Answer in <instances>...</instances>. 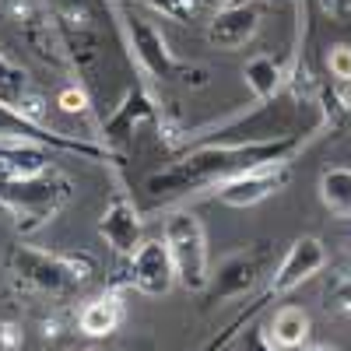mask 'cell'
<instances>
[{
	"instance_id": "5b68a950",
	"label": "cell",
	"mask_w": 351,
	"mask_h": 351,
	"mask_svg": "<svg viewBox=\"0 0 351 351\" xmlns=\"http://www.w3.org/2000/svg\"><path fill=\"white\" fill-rule=\"evenodd\" d=\"M162 239L172 253L180 285L186 291H208L211 267H208V232H204V221L190 208H180L165 218Z\"/></svg>"
},
{
	"instance_id": "7c38bea8",
	"label": "cell",
	"mask_w": 351,
	"mask_h": 351,
	"mask_svg": "<svg viewBox=\"0 0 351 351\" xmlns=\"http://www.w3.org/2000/svg\"><path fill=\"white\" fill-rule=\"evenodd\" d=\"M99 236L106 239V246L120 260H130L141 250V243H144V218H141L137 204L127 193H116L106 204V211L99 218Z\"/></svg>"
},
{
	"instance_id": "3957f363",
	"label": "cell",
	"mask_w": 351,
	"mask_h": 351,
	"mask_svg": "<svg viewBox=\"0 0 351 351\" xmlns=\"http://www.w3.org/2000/svg\"><path fill=\"white\" fill-rule=\"evenodd\" d=\"M71 197H74L71 176L56 165H46L43 172L32 176H4L0 180V208L8 211V218H14L18 232H36L49 225L67 208Z\"/></svg>"
},
{
	"instance_id": "4fadbf2b",
	"label": "cell",
	"mask_w": 351,
	"mask_h": 351,
	"mask_svg": "<svg viewBox=\"0 0 351 351\" xmlns=\"http://www.w3.org/2000/svg\"><path fill=\"white\" fill-rule=\"evenodd\" d=\"M267 256H271L267 246H253V250H243V253H232L228 260L218 263V271L211 274L208 291H211L218 302L246 295V291L256 288L263 267H267Z\"/></svg>"
},
{
	"instance_id": "ba28073f",
	"label": "cell",
	"mask_w": 351,
	"mask_h": 351,
	"mask_svg": "<svg viewBox=\"0 0 351 351\" xmlns=\"http://www.w3.org/2000/svg\"><path fill=\"white\" fill-rule=\"evenodd\" d=\"M260 18H263L260 0H225L208 21V43L221 53H236L256 39Z\"/></svg>"
},
{
	"instance_id": "f1b7e54d",
	"label": "cell",
	"mask_w": 351,
	"mask_h": 351,
	"mask_svg": "<svg viewBox=\"0 0 351 351\" xmlns=\"http://www.w3.org/2000/svg\"><path fill=\"white\" fill-rule=\"evenodd\" d=\"M0 218H8V211H4V208H0Z\"/></svg>"
},
{
	"instance_id": "4316f807",
	"label": "cell",
	"mask_w": 351,
	"mask_h": 351,
	"mask_svg": "<svg viewBox=\"0 0 351 351\" xmlns=\"http://www.w3.org/2000/svg\"><path fill=\"white\" fill-rule=\"evenodd\" d=\"M313 351H341V348H334V344H324V348H313Z\"/></svg>"
},
{
	"instance_id": "cb8c5ba5",
	"label": "cell",
	"mask_w": 351,
	"mask_h": 351,
	"mask_svg": "<svg viewBox=\"0 0 351 351\" xmlns=\"http://www.w3.org/2000/svg\"><path fill=\"white\" fill-rule=\"evenodd\" d=\"M243 351H281L274 341H271V334H267V327H260V324H250V330L243 334V344H239Z\"/></svg>"
},
{
	"instance_id": "6da1fadb",
	"label": "cell",
	"mask_w": 351,
	"mask_h": 351,
	"mask_svg": "<svg viewBox=\"0 0 351 351\" xmlns=\"http://www.w3.org/2000/svg\"><path fill=\"white\" fill-rule=\"evenodd\" d=\"M302 137H278V141H256V144H190V148L172 158L165 169L148 176V190L152 200H176L197 190H215L218 183L232 180L239 172H250L256 165H271V162H288L299 152Z\"/></svg>"
},
{
	"instance_id": "8fae6325",
	"label": "cell",
	"mask_w": 351,
	"mask_h": 351,
	"mask_svg": "<svg viewBox=\"0 0 351 351\" xmlns=\"http://www.w3.org/2000/svg\"><path fill=\"white\" fill-rule=\"evenodd\" d=\"M158 120V106H155V99L144 92L141 84H130L127 92H123V99L112 106V112L102 120V144L109 152H116L120 144H127L144 123H155Z\"/></svg>"
},
{
	"instance_id": "277c9868",
	"label": "cell",
	"mask_w": 351,
	"mask_h": 351,
	"mask_svg": "<svg viewBox=\"0 0 351 351\" xmlns=\"http://www.w3.org/2000/svg\"><path fill=\"white\" fill-rule=\"evenodd\" d=\"M120 21H123L127 49L134 53V60L141 64V71L148 74V77H155V81H180V84H193V88L208 84V71L197 67V64L180 60V56L169 49L165 36L144 14H137V11L127 8L120 14Z\"/></svg>"
},
{
	"instance_id": "9a60e30c",
	"label": "cell",
	"mask_w": 351,
	"mask_h": 351,
	"mask_svg": "<svg viewBox=\"0 0 351 351\" xmlns=\"http://www.w3.org/2000/svg\"><path fill=\"white\" fill-rule=\"evenodd\" d=\"M291 74H295V71L285 67L281 60H274L271 53L253 56V60L246 64V71H243V77H246V84H250V92L256 95V102L281 95V92H285V84L291 81Z\"/></svg>"
},
{
	"instance_id": "52a82bcc",
	"label": "cell",
	"mask_w": 351,
	"mask_h": 351,
	"mask_svg": "<svg viewBox=\"0 0 351 351\" xmlns=\"http://www.w3.org/2000/svg\"><path fill=\"white\" fill-rule=\"evenodd\" d=\"M291 180V165L288 162H271V165H256L250 172H239L232 180L215 186V200L225 208H253V204L274 197L278 190H285Z\"/></svg>"
},
{
	"instance_id": "8992f818",
	"label": "cell",
	"mask_w": 351,
	"mask_h": 351,
	"mask_svg": "<svg viewBox=\"0 0 351 351\" xmlns=\"http://www.w3.org/2000/svg\"><path fill=\"white\" fill-rule=\"evenodd\" d=\"M0 141H36L46 144L53 152L64 155H77L88 162H116V152H109L102 141H84V137H71V134H56L46 123H36L14 106L0 99Z\"/></svg>"
},
{
	"instance_id": "7402d4cb",
	"label": "cell",
	"mask_w": 351,
	"mask_h": 351,
	"mask_svg": "<svg viewBox=\"0 0 351 351\" xmlns=\"http://www.w3.org/2000/svg\"><path fill=\"white\" fill-rule=\"evenodd\" d=\"M327 71L337 88H351V46L348 43H334L327 49Z\"/></svg>"
},
{
	"instance_id": "d4e9b609",
	"label": "cell",
	"mask_w": 351,
	"mask_h": 351,
	"mask_svg": "<svg viewBox=\"0 0 351 351\" xmlns=\"http://www.w3.org/2000/svg\"><path fill=\"white\" fill-rule=\"evenodd\" d=\"M25 344V330L14 319H0V351H21Z\"/></svg>"
},
{
	"instance_id": "e0dca14e",
	"label": "cell",
	"mask_w": 351,
	"mask_h": 351,
	"mask_svg": "<svg viewBox=\"0 0 351 351\" xmlns=\"http://www.w3.org/2000/svg\"><path fill=\"white\" fill-rule=\"evenodd\" d=\"M319 200L337 218H351V169L334 165L319 176Z\"/></svg>"
},
{
	"instance_id": "ac0fdd59",
	"label": "cell",
	"mask_w": 351,
	"mask_h": 351,
	"mask_svg": "<svg viewBox=\"0 0 351 351\" xmlns=\"http://www.w3.org/2000/svg\"><path fill=\"white\" fill-rule=\"evenodd\" d=\"M324 306L337 316H351V263L330 271L327 288H324Z\"/></svg>"
},
{
	"instance_id": "2e32d148",
	"label": "cell",
	"mask_w": 351,
	"mask_h": 351,
	"mask_svg": "<svg viewBox=\"0 0 351 351\" xmlns=\"http://www.w3.org/2000/svg\"><path fill=\"white\" fill-rule=\"evenodd\" d=\"M267 334L281 351H295L309 341V313L302 306H281L267 319Z\"/></svg>"
},
{
	"instance_id": "5bb4252c",
	"label": "cell",
	"mask_w": 351,
	"mask_h": 351,
	"mask_svg": "<svg viewBox=\"0 0 351 351\" xmlns=\"http://www.w3.org/2000/svg\"><path fill=\"white\" fill-rule=\"evenodd\" d=\"M123 299L116 295V288H109L106 295H95L92 302H84L81 313H77V330L92 341H102V337H112L123 324Z\"/></svg>"
},
{
	"instance_id": "603a6c76",
	"label": "cell",
	"mask_w": 351,
	"mask_h": 351,
	"mask_svg": "<svg viewBox=\"0 0 351 351\" xmlns=\"http://www.w3.org/2000/svg\"><path fill=\"white\" fill-rule=\"evenodd\" d=\"M316 11L334 28H351V0H316Z\"/></svg>"
},
{
	"instance_id": "30bf717a",
	"label": "cell",
	"mask_w": 351,
	"mask_h": 351,
	"mask_svg": "<svg viewBox=\"0 0 351 351\" xmlns=\"http://www.w3.org/2000/svg\"><path fill=\"white\" fill-rule=\"evenodd\" d=\"M327 267V246L324 239L316 236H299L295 243H291L281 256V263L274 267L271 274V285H267V295H288V291H295L302 281L316 278L319 271Z\"/></svg>"
},
{
	"instance_id": "ffe728a7",
	"label": "cell",
	"mask_w": 351,
	"mask_h": 351,
	"mask_svg": "<svg viewBox=\"0 0 351 351\" xmlns=\"http://www.w3.org/2000/svg\"><path fill=\"white\" fill-rule=\"evenodd\" d=\"M56 106L67 116H81V120H92V95H88L84 84H64L60 95H56Z\"/></svg>"
},
{
	"instance_id": "d6986e66",
	"label": "cell",
	"mask_w": 351,
	"mask_h": 351,
	"mask_svg": "<svg viewBox=\"0 0 351 351\" xmlns=\"http://www.w3.org/2000/svg\"><path fill=\"white\" fill-rule=\"evenodd\" d=\"M28 92H32L28 74H25L14 60H8V56L0 53V99H4V102H18V99L28 95Z\"/></svg>"
},
{
	"instance_id": "9c48e42d",
	"label": "cell",
	"mask_w": 351,
	"mask_h": 351,
	"mask_svg": "<svg viewBox=\"0 0 351 351\" xmlns=\"http://www.w3.org/2000/svg\"><path fill=\"white\" fill-rule=\"evenodd\" d=\"M127 271H130V288H137L148 299H162L180 285L165 239H144L141 250L127 260Z\"/></svg>"
},
{
	"instance_id": "83f0119b",
	"label": "cell",
	"mask_w": 351,
	"mask_h": 351,
	"mask_svg": "<svg viewBox=\"0 0 351 351\" xmlns=\"http://www.w3.org/2000/svg\"><path fill=\"white\" fill-rule=\"evenodd\" d=\"M81 351H102V348H81Z\"/></svg>"
},
{
	"instance_id": "7a4b0ae2",
	"label": "cell",
	"mask_w": 351,
	"mask_h": 351,
	"mask_svg": "<svg viewBox=\"0 0 351 351\" xmlns=\"http://www.w3.org/2000/svg\"><path fill=\"white\" fill-rule=\"evenodd\" d=\"M4 263L18 288L46 299H71L95 278V260L88 253H53L28 243L8 246Z\"/></svg>"
},
{
	"instance_id": "484cf974",
	"label": "cell",
	"mask_w": 351,
	"mask_h": 351,
	"mask_svg": "<svg viewBox=\"0 0 351 351\" xmlns=\"http://www.w3.org/2000/svg\"><path fill=\"white\" fill-rule=\"evenodd\" d=\"M4 176H11V169H8V162L0 158V180H4Z\"/></svg>"
},
{
	"instance_id": "44dd1931",
	"label": "cell",
	"mask_w": 351,
	"mask_h": 351,
	"mask_svg": "<svg viewBox=\"0 0 351 351\" xmlns=\"http://www.w3.org/2000/svg\"><path fill=\"white\" fill-rule=\"evenodd\" d=\"M134 4H144L148 11H155L162 18H172V21H190L200 8V0H134Z\"/></svg>"
}]
</instances>
